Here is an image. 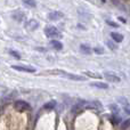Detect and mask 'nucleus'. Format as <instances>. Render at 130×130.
Masks as SVG:
<instances>
[{
	"mask_svg": "<svg viewBox=\"0 0 130 130\" xmlns=\"http://www.w3.org/2000/svg\"><path fill=\"white\" fill-rule=\"evenodd\" d=\"M50 73H56V74H59L62 75L63 78H66V79H71V80H74V81H85L86 80V76H81V75H78V74H73V73H69V72H64V71H52Z\"/></svg>",
	"mask_w": 130,
	"mask_h": 130,
	"instance_id": "f257e3e1",
	"label": "nucleus"
},
{
	"mask_svg": "<svg viewBox=\"0 0 130 130\" xmlns=\"http://www.w3.org/2000/svg\"><path fill=\"white\" fill-rule=\"evenodd\" d=\"M45 34L48 38L52 39H61L62 38V33L58 31V29L55 26H46L45 27Z\"/></svg>",
	"mask_w": 130,
	"mask_h": 130,
	"instance_id": "f03ea898",
	"label": "nucleus"
},
{
	"mask_svg": "<svg viewBox=\"0 0 130 130\" xmlns=\"http://www.w3.org/2000/svg\"><path fill=\"white\" fill-rule=\"evenodd\" d=\"M14 107L18 112H24V111H30L31 110V105L25 101H16L14 104Z\"/></svg>",
	"mask_w": 130,
	"mask_h": 130,
	"instance_id": "7ed1b4c3",
	"label": "nucleus"
},
{
	"mask_svg": "<svg viewBox=\"0 0 130 130\" xmlns=\"http://www.w3.org/2000/svg\"><path fill=\"white\" fill-rule=\"evenodd\" d=\"M14 70L16 71H21V72H27V73H33L36 72V67L33 66H25V65H11Z\"/></svg>",
	"mask_w": 130,
	"mask_h": 130,
	"instance_id": "20e7f679",
	"label": "nucleus"
},
{
	"mask_svg": "<svg viewBox=\"0 0 130 130\" xmlns=\"http://www.w3.org/2000/svg\"><path fill=\"white\" fill-rule=\"evenodd\" d=\"M104 78H105L106 80H108L110 82H114V83L120 82V81H121V79H120L117 74L111 73V72H105V73H104Z\"/></svg>",
	"mask_w": 130,
	"mask_h": 130,
	"instance_id": "39448f33",
	"label": "nucleus"
},
{
	"mask_svg": "<svg viewBox=\"0 0 130 130\" xmlns=\"http://www.w3.org/2000/svg\"><path fill=\"white\" fill-rule=\"evenodd\" d=\"M38 27H39V23L36 20H30L25 23V29L27 31H36Z\"/></svg>",
	"mask_w": 130,
	"mask_h": 130,
	"instance_id": "423d86ee",
	"label": "nucleus"
},
{
	"mask_svg": "<svg viewBox=\"0 0 130 130\" xmlns=\"http://www.w3.org/2000/svg\"><path fill=\"white\" fill-rule=\"evenodd\" d=\"M63 17H64V14L62 13V11L55 10V11H52V13L48 14V18L52 20V21H58V20H61V18H63Z\"/></svg>",
	"mask_w": 130,
	"mask_h": 130,
	"instance_id": "0eeeda50",
	"label": "nucleus"
},
{
	"mask_svg": "<svg viewBox=\"0 0 130 130\" xmlns=\"http://www.w3.org/2000/svg\"><path fill=\"white\" fill-rule=\"evenodd\" d=\"M80 52L82 53V54H85V55H89V54H91L92 49L88 45H85V43H82V45L80 46Z\"/></svg>",
	"mask_w": 130,
	"mask_h": 130,
	"instance_id": "6e6552de",
	"label": "nucleus"
},
{
	"mask_svg": "<svg viewBox=\"0 0 130 130\" xmlns=\"http://www.w3.org/2000/svg\"><path fill=\"white\" fill-rule=\"evenodd\" d=\"M50 45L54 47V49H56V50H62L63 49V43L61 42V41H58V40H52L50 41Z\"/></svg>",
	"mask_w": 130,
	"mask_h": 130,
	"instance_id": "1a4fd4ad",
	"label": "nucleus"
},
{
	"mask_svg": "<svg viewBox=\"0 0 130 130\" xmlns=\"http://www.w3.org/2000/svg\"><path fill=\"white\" fill-rule=\"evenodd\" d=\"M111 37H112V39L115 42H121V41H123V36L120 33H117V32H112Z\"/></svg>",
	"mask_w": 130,
	"mask_h": 130,
	"instance_id": "9d476101",
	"label": "nucleus"
},
{
	"mask_svg": "<svg viewBox=\"0 0 130 130\" xmlns=\"http://www.w3.org/2000/svg\"><path fill=\"white\" fill-rule=\"evenodd\" d=\"M56 105H57V103H56V101H49V102H47V103L43 105V108L45 110H53V108H55L56 107Z\"/></svg>",
	"mask_w": 130,
	"mask_h": 130,
	"instance_id": "9b49d317",
	"label": "nucleus"
},
{
	"mask_svg": "<svg viewBox=\"0 0 130 130\" xmlns=\"http://www.w3.org/2000/svg\"><path fill=\"white\" fill-rule=\"evenodd\" d=\"M90 86L96 87V88H99V89H107L108 88L107 83H104V82H92V83H90Z\"/></svg>",
	"mask_w": 130,
	"mask_h": 130,
	"instance_id": "f8f14e48",
	"label": "nucleus"
},
{
	"mask_svg": "<svg viewBox=\"0 0 130 130\" xmlns=\"http://www.w3.org/2000/svg\"><path fill=\"white\" fill-rule=\"evenodd\" d=\"M111 122L113 124H119L121 122V118L118 117V113H113L112 117H111Z\"/></svg>",
	"mask_w": 130,
	"mask_h": 130,
	"instance_id": "ddd939ff",
	"label": "nucleus"
},
{
	"mask_svg": "<svg viewBox=\"0 0 130 130\" xmlns=\"http://www.w3.org/2000/svg\"><path fill=\"white\" fill-rule=\"evenodd\" d=\"M85 74L87 76H89V78H92V79H102L103 76L101 75V74H98V73H94V72H90V71H87V72H85Z\"/></svg>",
	"mask_w": 130,
	"mask_h": 130,
	"instance_id": "4468645a",
	"label": "nucleus"
},
{
	"mask_svg": "<svg viewBox=\"0 0 130 130\" xmlns=\"http://www.w3.org/2000/svg\"><path fill=\"white\" fill-rule=\"evenodd\" d=\"M23 2L25 4V6L30 7V8H34L37 6L36 0H23Z\"/></svg>",
	"mask_w": 130,
	"mask_h": 130,
	"instance_id": "2eb2a0df",
	"label": "nucleus"
},
{
	"mask_svg": "<svg viewBox=\"0 0 130 130\" xmlns=\"http://www.w3.org/2000/svg\"><path fill=\"white\" fill-rule=\"evenodd\" d=\"M106 45L108 46V48L110 49H112V50H115V49H118V45L115 42H113L112 40H108L107 42H106Z\"/></svg>",
	"mask_w": 130,
	"mask_h": 130,
	"instance_id": "dca6fc26",
	"label": "nucleus"
},
{
	"mask_svg": "<svg viewBox=\"0 0 130 130\" xmlns=\"http://www.w3.org/2000/svg\"><path fill=\"white\" fill-rule=\"evenodd\" d=\"M9 54L11 55V56H14L16 59H21V55L18 54L17 52H15V50H9Z\"/></svg>",
	"mask_w": 130,
	"mask_h": 130,
	"instance_id": "f3484780",
	"label": "nucleus"
},
{
	"mask_svg": "<svg viewBox=\"0 0 130 130\" xmlns=\"http://www.w3.org/2000/svg\"><path fill=\"white\" fill-rule=\"evenodd\" d=\"M110 108H111V111H112L113 113H119V107H118L115 104H113V105H110Z\"/></svg>",
	"mask_w": 130,
	"mask_h": 130,
	"instance_id": "a211bd4d",
	"label": "nucleus"
},
{
	"mask_svg": "<svg viewBox=\"0 0 130 130\" xmlns=\"http://www.w3.org/2000/svg\"><path fill=\"white\" fill-rule=\"evenodd\" d=\"M129 126H130V120H126L124 121V123H122V129H127V128H129Z\"/></svg>",
	"mask_w": 130,
	"mask_h": 130,
	"instance_id": "6ab92c4d",
	"label": "nucleus"
},
{
	"mask_svg": "<svg viewBox=\"0 0 130 130\" xmlns=\"http://www.w3.org/2000/svg\"><path fill=\"white\" fill-rule=\"evenodd\" d=\"M94 52L97 53V54H103V53H104V49H103V48L97 47V48H94Z\"/></svg>",
	"mask_w": 130,
	"mask_h": 130,
	"instance_id": "aec40b11",
	"label": "nucleus"
},
{
	"mask_svg": "<svg viewBox=\"0 0 130 130\" xmlns=\"http://www.w3.org/2000/svg\"><path fill=\"white\" fill-rule=\"evenodd\" d=\"M106 23H107L108 25H111V26H113V27H119V25H118L117 23H113L112 21H108L107 20V21H106Z\"/></svg>",
	"mask_w": 130,
	"mask_h": 130,
	"instance_id": "412c9836",
	"label": "nucleus"
},
{
	"mask_svg": "<svg viewBox=\"0 0 130 130\" xmlns=\"http://www.w3.org/2000/svg\"><path fill=\"white\" fill-rule=\"evenodd\" d=\"M119 21H121V22H122V23H127L126 18H123V17H119Z\"/></svg>",
	"mask_w": 130,
	"mask_h": 130,
	"instance_id": "4be33fe9",
	"label": "nucleus"
},
{
	"mask_svg": "<svg viewBox=\"0 0 130 130\" xmlns=\"http://www.w3.org/2000/svg\"><path fill=\"white\" fill-rule=\"evenodd\" d=\"M101 1H102V2H105V1H106V0H101Z\"/></svg>",
	"mask_w": 130,
	"mask_h": 130,
	"instance_id": "5701e85b",
	"label": "nucleus"
}]
</instances>
